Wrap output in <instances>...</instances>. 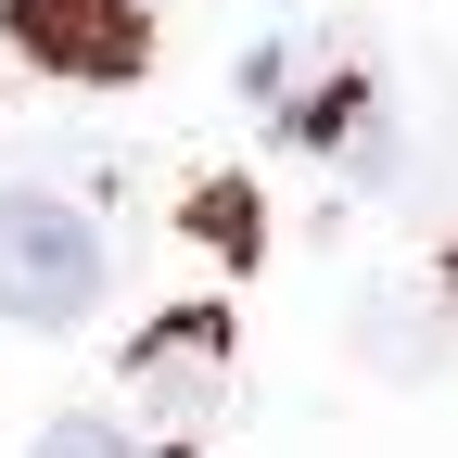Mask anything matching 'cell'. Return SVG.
<instances>
[{
	"label": "cell",
	"instance_id": "obj_1",
	"mask_svg": "<svg viewBox=\"0 0 458 458\" xmlns=\"http://www.w3.org/2000/svg\"><path fill=\"white\" fill-rule=\"evenodd\" d=\"M89 293H102V229L51 191H0V318L64 331L89 318Z\"/></svg>",
	"mask_w": 458,
	"mask_h": 458
},
{
	"label": "cell",
	"instance_id": "obj_2",
	"mask_svg": "<svg viewBox=\"0 0 458 458\" xmlns=\"http://www.w3.org/2000/svg\"><path fill=\"white\" fill-rule=\"evenodd\" d=\"M13 51L51 77H140L153 13L140 0H13Z\"/></svg>",
	"mask_w": 458,
	"mask_h": 458
},
{
	"label": "cell",
	"instance_id": "obj_3",
	"mask_svg": "<svg viewBox=\"0 0 458 458\" xmlns=\"http://www.w3.org/2000/svg\"><path fill=\"white\" fill-rule=\"evenodd\" d=\"M140 394L165 420H204V394H216V318H179V331H153V357H140Z\"/></svg>",
	"mask_w": 458,
	"mask_h": 458
},
{
	"label": "cell",
	"instance_id": "obj_4",
	"mask_svg": "<svg viewBox=\"0 0 458 458\" xmlns=\"http://www.w3.org/2000/svg\"><path fill=\"white\" fill-rule=\"evenodd\" d=\"M38 458H140V445L114 433V420H51V433H38Z\"/></svg>",
	"mask_w": 458,
	"mask_h": 458
}]
</instances>
